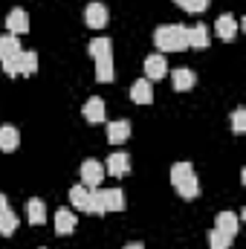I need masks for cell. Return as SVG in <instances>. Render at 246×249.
I'll list each match as a JSON object with an SVG mask.
<instances>
[{"mask_svg": "<svg viewBox=\"0 0 246 249\" xmlns=\"http://www.w3.org/2000/svg\"><path fill=\"white\" fill-rule=\"evenodd\" d=\"M154 41L159 53H183L188 50V26L183 23H162L154 29Z\"/></svg>", "mask_w": 246, "mask_h": 249, "instance_id": "1", "label": "cell"}, {"mask_svg": "<svg viewBox=\"0 0 246 249\" xmlns=\"http://www.w3.org/2000/svg\"><path fill=\"white\" fill-rule=\"evenodd\" d=\"M87 50L96 58V81L110 84L113 81V44H110V38H93Z\"/></svg>", "mask_w": 246, "mask_h": 249, "instance_id": "2", "label": "cell"}, {"mask_svg": "<svg viewBox=\"0 0 246 249\" xmlns=\"http://www.w3.org/2000/svg\"><path fill=\"white\" fill-rule=\"evenodd\" d=\"M171 183H174L177 194H180L183 200H194V197L200 194V183H197V177H194L191 162H174V165H171Z\"/></svg>", "mask_w": 246, "mask_h": 249, "instance_id": "3", "label": "cell"}, {"mask_svg": "<svg viewBox=\"0 0 246 249\" xmlns=\"http://www.w3.org/2000/svg\"><path fill=\"white\" fill-rule=\"evenodd\" d=\"M0 64H3V72H6L9 78H15V75H32V72L38 70V55H35V53L20 50V53H15V55L3 58Z\"/></svg>", "mask_w": 246, "mask_h": 249, "instance_id": "4", "label": "cell"}, {"mask_svg": "<svg viewBox=\"0 0 246 249\" xmlns=\"http://www.w3.org/2000/svg\"><path fill=\"white\" fill-rule=\"evenodd\" d=\"M105 180V165L99 160H84L81 162V186L87 188H99Z\"/></svg>", "mask_w": 246, "mask_h": 249, "instance_id": "5", "label": "cell"}, {"mask_svg": "<svg viewBox=\"0 0 246 249\" xmlns=\"http://www.w3.org/2000/svg\"><path fill=\"white\" fill-rule=\"evenodd\" d=\"M107 6L105 3H90L87 9H84V23L90 26V29H105L107 26Z\"/></svg>", "mask_w": 246, "mask_h": 249, "instance_id": "6", "label": "cell"}, {"mask_svg": "<svg viewBox=\"0 0 246 249\" xmlns=\"http://www.w3.org/2000/svg\"><path fill=\"white\" fill-rule=\"evenodd\" d=\"M6 29H9V35H26L29 32V15L23 12V9H12L9 15H6Z\"/></svg>", "mask_w": 246, "mask_h": 249, "instance_id": "7", "label": "cell"}, {"mask_svg": "<svg viewBox=\"0 0 246 249\" xmlns=\"http://www.w3.org/2000/svg\"><path fill=\"white\" fill-rule=\"evenodd\" d=\"M165 72H168V64H165V55H159V53H154V55H148L145 58V78L151 81H159V78H165Z\"/></svg>", "mask_w": 246, "mask_h": 249, "instance_id": "8", "label": "cell"}, {"mask_svg": "<svg viewBox=\"0 0 246 249\" xmlns=\"http://www.w3.org/2000/svg\"><path fill=\"white\" fill-rule=\"evenodd\" d=\"M238 226H241V217H238L235 212H220V214L214 217V229L223 232V235H229V238L238 235Z\"/></svg>", "mask_w": 246, "mask_h": 249, "instance_id": "9", "label": "cell"}, {"mask_svg": "<svg viewBox=\"0 0 246 249\" xmlns=\"http://www.w3.org/2000/svg\"><path fill=\"white\" fill-rule=\"evenodd\" d=\"M127 171H130V157H127V154L116 151V154H110V157H107L105 174H113V177H124Z\"/></svg>", "mask_w": 246, "mask_h": 249, "instance_id": "10", "label": "cell"}, {"mask_svg": "<svg viewBox=\"0 0 246 249\" xmlns=\"http://www.w3.org/2000/svg\"><path fill=\"white\" fill-rule=\"evenodd\" d=\"M18 145H20V130L15 124H3L0 127V151L12 154V151H18Z\"/></svg>", "mask_w": 246, "mask_h": 249, "instance_id": "11", "label": "cell"}, {"mask_svg": "<svg viewBox=\"0 0 246 249\" xmlns=\"http://www.w3.org/2000/svg\"><path fill=\"white\" fill-rule=\"evenodd\" d=\"M238 26H241V23H238V18H235V15H220V18H217V23H214L217 35H220L223 41H232V38L238 35Z\"/></svg>", "mask_w": 246, "mask_h": 249, "instance_id": "12", "label": "cell"}, {"mask_svg": "<svg viewBox=\"0 0 246 249\" xmlns=\"http://www.w3.org/2000/svg\"><path fill=\"white\" fill-rule=\"evenodd\" d=\"M130 102H136V105H151L154 102V90H151V81L148 78H139L130 87Z\"/></svg>", "mask_w": 246, "mask_h": 249, "instance_id": "13", "label": "cell"}, {"mask_svg": "<svg viewBox=\"0 0 246 249\" xmlns=\"http://www.w3.org/2000/svg\"><path fill=\"white\" fill-rule=\"evenodd\" d=\"M107 139L110 145H122L124 139H130V122L127 119H116L107 124Z\"/></svg>", "mask_w": 246, "mask_h": 249, "instance_id": "14", "label": "cell"}, {"mask_svg": "<svg viewBox=\"0 0 246 249\" xmlns=\"http://www.w3.org/2000/svg\"><path fill=\"white\" fill-rule=\"evenodd\" d=\"M75 223H78V217L70 209H58L55 212V232L58 235H72L75 232Z\"/></svg>", "mask_w": 246, "mask_h": 249, "instance_id": "15", "label": "cell"}, {"mask_svg": "<svg viewBox=\"0 0 246 249\" xmlns=\"http://www.w3.org/2000/svg\"><path fill=\"white\" fill-rule=\"evenodd\" d=\"M84 119L93 124L105 122V102L99 99V96H93V99H87L84 102Z\"/></svg>", "mask_w": 246, "mask_h": 249, "instance_id": "16", "label": "cell"}, {"mask_svg": "<svg viewBox=\"0 0 246 249\" xmlns=\"http://www.w3.org/2000/svg\"><path fill=\"white\" fill-rule=\"evenodd\" d=\"M26 217H29V223H32V226L47 223V206H44V200L32 197V200L26 203Z\"/></svg>", "mask_w": 246, "mask_h": 249, "instance_id": "17", "label": "cell"}, {"mask_svg": "<svg viewBox=\"0 0 246 249\" xmlns=\"http://www.w3.org/2000/svg\"><path fill=\"white\" fill-rule=\"evenodd\" d=\"M194 81H197V78H194V70H188V67H180V70L171 72V84H174V90H180V93H183V90H191Z\"/></svg>", "mask_w": 246, "mask_h": 249, "instance_id": "18", "label": "cell"}, {"mask_svg": "<svg viewBox=\"0 0 246 249\" xmlns=\"http://www.w3.org/2000/svg\"><path fill=\"white\" fill-rule=\"evenodd\" d=\"M90 191H93V188H87V186H72L70 188V203H72L78 212H87V209H90Z\"/></svg>", "mask_w": 246, "mask_h": 249, "instance_id": "19", "label": "cell"}, {"mask_svg": "<svg viewBox=\"0 0 246 249\" xmlns=\"http://www.w3.org/2000/svg\"><path fill=\"white\" fill-rule=\"evenodd\" d=\"M188 47L194 50H206L209 47V29L200 23V26H188Z\"/></svg>", "mask_w": 246, "mask_h": 249, "instance_id": "20", "label": "cell"}, {"mask_svg": "<svg viewBox=\"0 0 246 249\" xmlns=\"http://www.w3.org/2000/svg\"><path fill=\"white\" fill-rule=\"evenodd\" d=\"M122 209H124V191L122 188H107L105 191V212H122Z\"/></svg>", "mask_w": 246, "mask_h": 249, "instance_id": "21", "label": "cell"}, {"mask_svg": "<svg viewBox=\"0 0 246 249\" xmlns=\"http://www.w3.org/2000/svg\"><path fill=\"white\" fill-rule=\"evenodd\" d=\"M20 53V38L18 35H0V61Z\"/></svg>", "mask_w": 246, "mask_h": 249, "instance_id": "22", "label": "cell"}, {"mask_svg": "<svg viewBox=\"0 0 246 249\" xmlns=\"http://www.w3.org/2000/svg\"><path fill=\"white\" fill-rule=\"evenodd\" d=\"M18 226H20V220L15 217V212H12V209L0 214V235H15V232H18Z\"/></svg>", "mask_w": 246, "mask_h": 249, "instance_id": "23", "label": "cell"}, {"mask_svg": "<svg viewBox=\"0 0 246 249\" xmlns=\"http://www.w3.org/2000/svg\"><path fill=\"white\" fill-rule=\"evenodd\" d=\"M209 247L211 249H232V238L223 235V232H217V229H211L209 232Z\"/></svg>", "mask_w": 246, "mask_h": 249, "instance_id": "24", "label": "cell"}, {"mask_svg": "<svg viewBox=\"0 0 246 249\" xmlns=\"http://www.w3.org/2000/svg\"><path fill=\"white\" fill-rule=\"evenodd\" d=\"M90 214H107L105 212V191L99 188V191H90V209H87Z\"/></svg>", "mask_w": 246, "mask_h": 249, "instance_id": "25", "label": "cell"}, {"mask_svg": "<svg viewBox=\"0 0 246 249\" xmlns=\"http://www.w3.org/2000/svg\"><path fill=\"white\" fill-rule=\"evenodd\" d=\"M232 130H235V133H244L246 130V110L244 107H238V110L232 113Z\"/></svg>", "mask_w": 246, "mask_h": 249, "instance_id": "26", "label": "cell"}, {"mask_svg": "<svg viewBox=\"0 0 246 249\" xmlns=\"http://www.w3.org/2000/svg\"><path fill=\"white\" fill-rule=\"evenodd\" d=\"M206 9H209V0H188V9H185V12L200 15V12H206Z\"/></svg>", "mask_w": 246, "mask_h": 249, "instance_id": "27", "label": "cell"}, {"mask_svg": "<svg viewBox=\"0 0 246 249\" xmlns=\"http://www.w3.org/2000/svg\"><path fill=\"white\" fill-rule=\"evenodd\" d=\"M3 212H9V200H6V194H0V214Z\"/></svg>", "mask_w": 246, "mask_h": 249, "instance_id": "28", "label": "cell"}, {"mask_svg": "<svg viewBox=\"0 0 246 249\" xmlns=\"http://www.w3.org/2000/svg\"><path fill=\"white\" fill-rule=\"evenodd\" d=\"M174 3H177L180 9H188V0H174Z\"/></svg>", "mask_w": 246, "mask_h": 249, "instance_id": "29", "label": "cell"}, {"mask_svg": "<svg viewBox=\"0 0 246 249\" xmlns=\"http://www.w3.org/2000/svg\"><path fill=\"white\" fill-rule=\"evenodd\" d=\"M124 249H145V247H142V244H127Z\"/></svg>", "mask_w": 246, "mask_h": 249, "instance_id": "30", "label": "cell"}]
</instances>
